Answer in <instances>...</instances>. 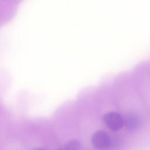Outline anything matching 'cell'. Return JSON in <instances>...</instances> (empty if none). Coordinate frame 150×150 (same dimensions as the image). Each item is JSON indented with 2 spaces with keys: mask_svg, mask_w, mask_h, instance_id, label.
<instances>
[{
  "mask_svg": "<svg viewBox=\"0 0 150 150\" xmlns=\"http://www.w3.org/2000/svg\"><path fill=\"white\" fill-rule=\"evenodd\" d=\"M91 142L97 150H107L111 145V140L109 135L103 130L94 132L91 136Z\"/></svg>",
  "mask_w": 150,
  "mask_h": 150,
  "instance_id": "1",
  "label": "cell"
},
{
  "mask_svg": "<svg viewBox=\"0 0 150 150\" xmlns=\"http://www.w3.org/2000/svg\"><path fill=\"white\" fill-rule=\"evenodd\" d=\"M103 120L105 125L111 130L117 131L124 125V118L117 112L111 111L104 114Z\"/></svg>",
  "mask_w": 150,
  "mask_h": 150,
  "instance_id": "2",
  "label": "cell"
},
{
  "mask_svg": "<svg viewBox=\"0 0 150 150\" xmlns=\"http://www.w3.org/2000/svg\"><path fill=\"white\" fill-rule=\"evenodd\" d=\"M124 125L129 131H134L140 127L141 120L137 114L132 112L128 113L124 118Z\"/></svg>",
  "mask_w": 150,
  "mask_h": 150,
  "instance_id": "3",
  "label": "cell"
},
{
  "mask_svg": "<svg viewBox=\"0 0 150 150\" xmlns=\"http://www.w3.org/2000/svg\"><path fill=\"white\" fill-rule=\"evenodd\" d=\"M63 150H81V144L77 139H71L66 144Z\"/></svg>",
  "mask_w": 150,
  "mask_h": 150,
  "instance_id": "4",
  "label": "cell"
},
{
  "mask_svg": "<svg viewBox=\"0 0 150 150\" xmlns=\"http://www.w3.org/2000/svg\"><path fill=\"white\" fill-rule=\"evenodd\" d=\"M35 150H45V149H42V148H38V149H35Z\"/></svg>",
  "mask_w": 150,
  "mask_h": 150,
  "instance_id": "5",
  "label": "cell"
}]
</instances>
